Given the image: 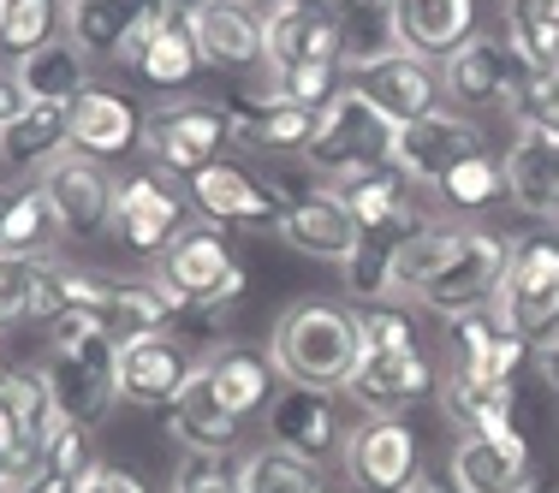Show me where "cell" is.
<instances>
[{
    "mask_svg": "<svg viewBox=\"0 0 559 493\" xmlns=\"http://www.w3.org/2000/svg\"><path fill=\"white\" fill-rule=\"evenodd\" d=\"M357 357V315L345 303L328 298H298L280 310V322L269 333V363L286 386H304V393H340L352 381Z\"/></svg>",
    "mask_w": 559,
    "mask_h": 493,
    "instance_id": "obj_1",
    "label": "cell"
},
{
    "mask_svg": "<svg viewBox=\"0 0 559 493\" xmlns=\"http://www.w3.org/2000/svg\"><path fill=\"white\" fill-rule=\"evenodd\" d=\"M155 279H162L191 315H226L250 286V274L238 268V256H233L221 226H185L162 256H155Z\"/></svg>",
    "mask_w": 559,
    "mask_h": 493,
    "instance_id": "obj_2",
    "label": "cell"
},
{
    "mask_svg": "<svg viewBox=\"0 0 559 493\" xmlns=\"http://www.w3.org/2000/svg\"><path fill=\"white\" fill-rule=\"evenodd\" d=\"M388 149H393V119L376 113L357 89H340L322 108V119H316V137L304 149V172L334 184V179H352L364 167H381Z\"/></svg>",
    "mask_w": 559,
    "mask_h": 493,
    "instance_id": "obj_3",
    "label": "cell"
},
{
    "mask_svg": "<svg viewBox=\"0 0 559 493\" xmlns=\"http://www.w3.org/2000/svg\"><path fill=\"white\" fill-rule=\"evenodd\" d=\"M495 310L506 315V327H518L530 345H542L548 333H559V232L512 238Z\"/></svg>",
    "mask_w": 559,
    "mask_h": 493,
    "instance_id": "obj_4",
    "label": "cell"
},
{
    "mask_svg": "<svg viewBox=\"0 0 559 493\" xmlns=\"http://www.w3.org/2000/svg\"><path fill=\"white\" fill-rule=\"evenodd\" d=\"M226 137H233L226 101H203V96L162 101V108L143 119V149H150L155 172H173V179H197L221 155Z\"/></svg>",
    "mask_w": 559,
    "mask_h": 493,
    "instance_id": "obj_5",
    "label": "cell"
},
{
    "mask_svg": "<svg viewBox=\"0 0 559 493\" xmlns=\"http://www.w3.org/2000/svg\"><path fill=\"white\" fill-rule=\"evenodd\" d=\"M274 232L286 238L298 256L328 262V268H345V262L357 256V244H364V226L352 220V208H345L334 196V184H322V179H304V184H292V191H280Z\"/></svg>",
    "mask_w": 559,
    "mask_h": 493,
    "instance_id": "obj_6",
    "label": "cell"
},
{
    "mask_svg": "<svg viewBox=\"0 0 559 493\" xmlns=\"http://www.w3.org/2000/svg\"><path fill=\"white\" fill-rule=\"evenodd\" d=\"M345 89H357V96H364L376 113H388L393 125H411V119L435 113L441 96H447L435 60L411 55V48H381V55L352 60L345 65Z\"/></svg>",
    "mask_w": 559,
    "mask_h": 493,
    "instance_id": "obj_7",
    "label": "cell"
},
{
    "mask_svg": "<svg viewBox=\"0 0 559 493\" xmlns=\"http://www.w3.org/2000/svg\"><path fill=\"white\" fill-rule=\"evenodd\" d=\"M506 256H512V238H495L483 232V226H459V238H452V256L441 262V274L429 279V291H423V310L435 315H464V310H483V303H495L500 291V274H506Z\"/></svg>",
    "mask_w": 559,
    "mask_h": 493,
    "instance_id": "obj_8",
    "label": "cell"
},
{
    "mask_svg": "<svg viewBox=\"0 0 559 493\" xmlns=\"http://www.w3.org/2000/svg\"><path fill=\"white\" fill-rule=\"evenodd\" d=\"M43 375L55 386L60 417L78 422V429H96V422L119 405V345L108 333H96V339L72 345V351H55Z\"/></svg>",
    "mask_w": 559,
    "mask_h": 493,
    "instance_id": "obj_9",
    "label": "cell"
},
{
    "mask_svg": "<svg viewBox=\"0 0 559 493\" xmlns=\"http://www.w3.org/2000/svg\"><path fill=\"white\" fill-rule=\"evenodd\" d=\"M108 232H114L119 250L155 262L173 238L185 232V196H179V184H167V172H131V179L114 191Z\"/></svg>",
    "mask_w": 559,
    "mask_h": 493,
    "instance_id": "obj_10",
    "label": "cell"
},
{
    "mask_svg": "<svg viewBox=\"0 0 559 493\" xmlns=\"http://www.w3.org/2000/svg\"><path fill=\"white\" fill-rule=\"evenodd\" d=\"M340 464H345V482L364 488V493H405L423 476L417 434H411V422H399V417L357 422V429L345 434V446H340Z\"/></svg>",
    "mask_w": 559,
    "mask_h": 493,
    "instance_id": "obj_11",
    "label": "cell"
},
{
    "mask_svg": "<svg viewBox=\"0 0 559 493\" xmlns=\"http://www.w3.org/2000/svg\"><path fill=\"white\" fill-rule=\"evenodd\" d=\"M262 36H269V55H262L269 77L292 65H345V19L310 0H274L262 12Z\"/></svg>",
    "mask_w": 559,
    "mask_h": 493,
    "instance_id": "obj_12",
    "label": "cell"
},
{
    "mask_svg": "<svg viewBox=\"0 0 559 493\" xmlns=\"http://www.w3.org/2000/svg\"><path fill=\"white\" fill-rule=\"evenodd\" d=\"M483 149H488V143H483V131H476L471 119L435 108V113L411 119V125H393L388 161L405 172L411 184H441L452 167L471 161V155H483Z\"/></svg>",
    "mask_w": 559,
    "mask_h": 493,
    "instance_id": "obj_13",
    "label": "cell"
},
{
    "mask_svg": "<svg viewBox=\"0 0 559 493\" xmlns=\"http://www.w3.org/2000/svg\"><path fill=\"white\" fill-rule=\"evenodd\" d=\"M226 119H233V137L245 143V149H257V155H298V161H304V149H310L316 119H322V113L298 108V101L280 96L274 84H262V89H233V96H226Z\"/></svg>",
    "mask_w": 559,
    "mask_h": 493,
    "instance_id": "obj_14",
    "label": "cell"
},
{
    "mask_svg": "<svg viewBox=\"0 0 559 493\" xmlns=\"http://www.w3.org/2000/svg\"><path fill=\"white\" fill-rule=\"evenodd\" d=\"M524 72L530 65L518 60V48L500 43V36H471L459 55L441 60V84H447L452 108H512Z\"/></svg>",
    "mask_w": 559,
    "mask_h": 493,
    "instance_id": "obj_15",
    "label": "cell"
},
{
    "mask_svg": "<svg viewBox=\"0 0 559 493\" xmlns=\"http://www.w3.org/2000/svg\"><path fill=\"white\" fill-rule=\"evenodd\" d=\"M197 36V55L215 72H257L269 55V36H262V12L250 0H191L185 7Z\"/></svg>",
    "mask_w": 559,
    "mask_h": 493,
    "instance_id": "obj_16",
    "label": "cell"
},
{
    "mask_svg": "<svg viewBox=\"0 0 559 493\" xmlns=\"http://www.w3.org/2000/svg\"><path fill=\"white\" fill-rule=\"evenodd\" d=\"M36 184H43V196L55 203L66 238H96V232H108V220H114V191H119V184H108L102 161H90V155H78V149H72V155H55Z\"/></svg>",
    "mask_w": 559,
    "mask_h": 493,
    "instance_id": "obj_17",
    "label": "cell"
},
{
    "mask_svg": "<svg viewBox=\"0 0 559 493\" xmlns=\"http://www.w3.org/2000/svg\"><path fill=\"white\" fill-rule=\"evenodd\" d=\"M536 357V345L524 339L518 327H506V315L495 303L483 310L452 315V369L476 381H518V369Z\"/></svg>",
    "mask_w": 559,
    "mask_h": 493,
    "instance_id": "obj_18",
    "label": "cell"
},
{
    "mask_svg": "<svg viewBox=\"0 0 559 493\" xmlns=\"http://www.w3.org/2000/svg\"><path fill=\"white\" fill-rule=\"evenodd\" d=\"M197 375L191 345L179 333H150V339L119 345V398L126 405H173L185 393V381Z\"/></svg>",
    "mask_w": 559,
    "mask_h": 493,
    "instance_id": "obj_19",
    "label": "cell"
},
{
    "mask_svg": "<svg viewBox=\"0 0 559 493\" xmlns=\"http://www.w3.org/2000/svg\"><path fill=\"white\" fill-rule=\"evenodd\" d=\"M131 65V77L150 89H185L197 72H203V55H197V36H191V19H185L179 7L162 12V19H150L138 36L126 43V55H119Z\"/></svg>",
    "mask_w": 559,
    "mask_h": 493,
    "instance_id": "obj_20",
    "label": "cell"
},
{
    "mask_svg": "<svg viewBox=\"0 0 559 493\" xmlns=\"http://www.w3.org/2000/svg\"><path fill=\"white\" fill-rule=\"evenodd\" d=\"M452 470V488L459 493H524L536 488L530 476H536V458H530L524 434H464L459 446H452L447 458Z\"/></svg>",
    "mask_w": 559,
    "mask_h": 493,
    "instance_id": "obj_21",
    "label": "cell"
},
{
    "mask_svg": "<svg viewBox=\"0 0 559 493\" xmlns=\"http://www.w3.org/2000/svg\"><path fill=\"white\" fill-rule=\"evenodd\" d=\"M345 393H352L369 417H399V410H411L417 398L435 393V369L423 351H376V357H357Z\"/></svg>",
    "mask_w": 559,
    "mask_h": 493,
    "instance_id": "obj_22",
    "label": "cell"
},
{
    "mask_svg": "<svg viewBox=\"0 0 559 493\" xmlns=\"http://www.w3.org/2000/svg\"><path fill=\"white\" fill-rule=\"evenodd\" d=\"M143 143V108L108 84H90L72 101V149L90 161H119Z\"/></svg>",
    "mask_w": 559,
    "mask_h": 493,
    "instance_id": "obj_23",
    "label": "cell"
},
{
    "mask_svg": "<svg viewBox=\"0 0 559 493\" xmlns=\"http://www.w3.org/2000/svg\"><path fill=\"white\" fill-rule=\"evenodd\" d=\"M388 24H393V48H411V55L441 65L476 36V0H399Z\"/></svg>",
    "mask_w": 559,
    "mask_h": 493,
    "instance_id": "obj_24",
    "label": "cell"
},
{
    "mask_svg": "<svg viewBox=\"0 0 559 493\" xmlns=\"http://www.w3.org/2000/svg\"><path fill=\"white\" fill-rule=\"evenodd\" d=\"M269 440H274V446H286V452H298V458H310V464L334 458V452L345 446L334 398H328V393H304V386L274 393V405H269Z\"/></svg>",
    "mask_w": 559,
    "mask_h": 493,
    "instance_id": "obj_25",
    "label": "cell"
},
{
    "mask_svg": "<svg viewBox=\"0 0 559 493\" xmlns=\"http://www.w3.org/2000/svg\"><path fill=\"white\" fill-rule=\"evenodd\" d=\"M191 203L203 208L215 226H269V220H280V191L257 184L245 167H233V161H209L203 172H197Z\"/></svg>",
    "mask_w": 559,
    "mask_h": 493,
    "instance_id": "obj_26",
    "label": "cell"
},
{
    "mask_svg": "<svg viewBox=\"0 0 559 493\" xmlns=\"http://www.w3.org/2000/svg\"><path fill=\"white\" fill-rule=\"evenodd\" d=\"M162 12H173V0H66V31L90 60H108Z\"/></svg>",
    "mask_w": 559,
    "mask_h": 493,
    "instance_id": "obj_27",
    "label": "cell"
},
{
    "mask_svg": "<svg viewBox=\"0 0 559 493\" xmlns=\"http://www.w3.org/2000/svg\"><path fill=\"white\" fill-rule=\"evenodd\" d=\"M167 440L179 452H233L238 446V417L215 398L203 363H197V375L185 381V393L167 405Z\"/></svg>",
    "mask_w": 559,
    "mask_h": 493,
    "instance_id": "obj_28",
    "label": "cell"
},
{
    "mask_svg": "<svg viewBox=\"0 0 559 493\" xmlns=\"http://www.w3.org/2000/svg\"><path fill=\"white\" fill-rule=\"evenodd\" d=\"M60 149H72V101H24L0 125V167H48Z\"/></svg>",
    "mask_w": 559,
    "mask_h": 493,
    "instance_id": "obj_29",
    "label": "cell"
},
{
    "mask_svg": "<svg viewBox=\"0 0 559 493\" xmlns=\"http://www.w3.org/2000/svg\"><path fill=\"white\" fill-rule=\"evenodd\" d=\"M334 196L352 208V220L364 232H399V226H417L411 220V179L393 161L364 167L352 179H334Z\"/></svg>",
    "mask_w": 559,
    "mask_h": 493,
    "instance_id": "obj_30",
    "label": "cell"
},
{
    "mask_svg": "<svg viewBox=\"0 0 559 493\" xmlns=\"http://www.w3.org/2000/svg\"><path fill=\"white\" fill-rule=\"evenodd\" d=\"M506 196L530 215L554 220L559 203V137L548 131H518L512 149H506Z\"/></svg>",
    "mask_w": 559,
    "mask_h": 493,
    "instance_id": "obj_31",
    "label": "cell"
},
{
    "mask_svg": "<svg viewBox=\"0 0 559 493\" xmlns=\"http://www.w3.org/2000/svg\"><path fill=\"white\" fill-rule=\"evenodd\" d=\"M179 315H185V303L173 298L162 279H119L108 315H102V333L114 345H131V339H150V333H173Z\"/></svg>",
    "mask_w": 559,
    "mask_h": 493,
    "instance_id": "obj_32",
    "label": "cell"
},
{
    "mask_svg": "<svg viewBox=\"0 0 559 493\" xmlns=\"http://www.w3.org/2000/svg\"><path fill=\"white\" fill-rule=\"evenodd\" d=\"M441 405H447V417H452V429L459 434H518V422H512V410H518V393H512V381H476V375H459L452 369L447 386H441Z\"/></svg>",
    "mask_w": 559,
    "mask_h": 493,
    "instance_id": "obj_33",
    "label": "cell"
},
{
    "mask_svg": "<svg viewBox=\"0 0 559 493\" xmlns=\"http://www.w3.org/2000/svg\"><path fill=\"white\" fill-rule=\"evenodd\" d=\"M203 375H209L215 398L233 410L238 422L257 417V410H269V398H274V393H269L274 363H262L257 351H245V345H221V351H209V357H203Z\"/></svg>",
    "mask_w": 559,
    "mask_h": 493,
    "instance_id": "obj_34",
    "label": "cell"
},
{
    "mask_svg": "<svg viewBox=\"0 0 559 493\" xmlns=\"http://www.w3.org/2000/svg\"><path fill=\"white\" fill-rule=\"evenodd\" d=\"M90 55L78 43H48L24 65H12V84L24 101H78L90 89Z\"/></svg>",
    "mask_w": 559,
    "mask_h": 493,
    "instance_id": "obj_35",
    "label": "cell"
},
{
    "mask_svg": "<svg viewBox=\"0 0 559 493\" xmlns=\"http://www.w3.org/2000/svg\"><path fill=\"white\" fill-rule=\"evenodd\" d=\"M0 405H7V417H12V429H19L24 446H48V434L66 422L43 369H12V381L0 386Z\"/></svg>",
    "mask_w": 559,
    "mask_h": 493,
    "instance_id": "obj_36",
    "label": "cell"
},
{
    "mask_svg": "<svg viewBox=\"0 0 559 493\" xmlns=\"http://www.w3.org/2000/svg\"><path fill=\"white\" fill-rule=\"evenodd\" d=\"M66 226L55 215V203L43 196V184H31V191H19L7 203V215H0V256H43L48 244H60Z\"/></svg>",
    "mask_w": 559,
    "mask_h": 493,
    "instance_id": "obj_37",
    "label": "cell"
},
{
    "mask_svg": "<svg viewBox=\"0 0 559 493\" xmlns=\"http://www.w3.org/2000/svg\"><path fill=\"white\" fill-rule=\"evenodd\" d=\"M506 43L518 48L530 72H559V0H512Z\"/></svg>",
    "mask_w": 559,
    "mask_h": 493,
    "instance_id": "obj_38",
    "label": "cell"
},
{
    "mask_svg": "<svg viewBox=\"0 0 559 493\" xmlns=\"http://www.w3.org/2000/svg\"><path fill=\"white\" fill-rule=\"evenodd\" d=\"M60 19H66V0H0V60L24 65L36 48L55 43Z\"/></svg>",
    "mask_w": 559,
    "mask_h": 493,
    "instance_id": "obj_39",
    "label": "cell"
},
{
    "mask_svg": "<svg viewBox=\"0 0 559 493\" xmlns=\"http://www.w3.org/2000/svg\"><path fill=\"white\" fill-rule=\"evenodd\" d=\"M238 493H322V464L286 446H262L238 464Z\"/></svg>",
    "mask_w": 559,
    "mask_h": 493,
    "instance_id": "obj_40",
    "label": "cell"
},
{
    "mask_svg": "<svg viewBox=\"0 0 559 493\" xmlns=\"http://www.w3.org/2000/svg\"><path fill=\"white\" fill-rule=\"evenodd\" d=\"M435 191H441L452 208H464V215H483V208H495L500 196H506V167L483 149V155H471V161L452 167Z\"/></svg>",
    "mask_w": 559,
    "mask_h": 493,
    "instance_id": "obj_41",
    "label": "cell"
},
{
    "mask_svg": "<svg viewBox=\"0 0 559 493\" xmlns=\"http://www.w3.org/2000/svg\"><path fill=\"white\" fill-rule=\"evenodd\" d=\"M411 226H399V232H364V244H357V256L345 262V291L352 298H364V303H381L388 298V274H393V250H399V238H405Z\"/></svg>",
    "mask_w": 559,
    "mask_h": 493,
    "instance_id": "obj_42",
    "label": "cell"
},
{
    "mask_svg": "<svg viewBox=\"0 0 559 493\" xmlns=\"http://www.w3.org/2000/svg\"><path fill=\"white\" fill-rule=\"evenodd\" d=\"M357 345H364V357L417 351V327H411V315L399 310L393 298H381V303H364V310H357Z\"/></svg>",
    "mask_w": 559,
    "mask_h": 493,
    "instance_id": "obj_43",
    "label": "cell"
},
{
    "mask_svg": "<svg viewBox=\"0 0 559 493\" xmlns=\"http://www.w3.org/2000/svg\"><path fill=\"white\" fill-rule=\"evenodd\" d=\"M512 119H518V131L559 137V72H524V84L512 96Z\"/></svg>",
    "mask_w": 559,
    "mask_h": 493,
    "instance_id": "obj_44",
    "label": "cell"
},
{
    "mask_svg": "<svg viewBox=\"0 0 559 493\" xmlns=\"http://www.w3.org/2000/svg\"><path fill=\"white\" fill-rule=\"evenodd\" d=\"M173 493H238V470L226 452H185L173 470Z\"/></svg>",
    "mask_w": 559,
    "mask_h": 493,
    "instance_id": "obj_45",
    "label": "cell"
},
{
    "mask_svg": "<svg viewBox=\"0 0 559 493\" xmlns=\"http://www.w3.org/2000/svg\"><path fill=\"white\" fill-rule=\"evenodd\" d=\"M36 268H43V256H0V327L31 322Z\"/></svg>",
    "mask_w": 559,
    "mask_h": 493,
    "instance_id": "obj_46",
    "label": "cell"
},
{
    "mask_svg": "<svg viewBox=\"0 0 559 493\" xmlns=\"http://www.w3.org/2000/svg\"><path fill=\"white\" fill-rule=\"evenodd\" d=\"M78 493H150V488H143L131 470H119V464H96V470L84 476V488H78Z\"/></svg>",
    "mask_w": 559,
    "mask_h": 493,
    "instance_id": "obj_47",
    "label": "cell"
},
{
    "mask_svg": "<svg viewBox=\"0 0 559 493\" xmlns=\"http://www.w3.org/2000/svg\"><path fill=\"white\" fill-rule=\"evenodd\" d=\"M536 369H542V381H548L554 398H559V333H548V339L536 345Z\"/></svg>",
    "mask_w": 559,
    "mask_h": 493,
    "instance_id": "obj_48",
    "label": "cell"
},
{
    "mask_svg": "<svg viewBox=\"0 0 559 493\" xmlns=\"http://www.w3.org/2000/svg\"><path fill=\"white\" fill-rule=\"evenodd\" d=\"M405 493H452L447 482H435V476H417V482H411Z\"/></svg>",
    "mask_w": 559,
    "mask_h": 493,
    "instance_id": "obj_49",
    "label": "cell"
},
{
    "mask_svg": "<svg viewBox=\"0 0 559 493\" xmlns=\"http://www.w3.org/2000/svg\"><path fill=\"white\" fill-rule=\"evenodd\" d=\"M310 7H322V12H340V19H345V7H352V0H310Z\"/></svg>",
    "mask_w": 559,
    "mask_h": 493,
    "instance_id": "obj_50",
    "label": "cell"
},
{
    "mask_svg": "<svg viewBox=\"0 0 559 493\" xmlns=\"http://www.w3.org/2000/svg\"><path fill=\"white\" fill-rule=\"evenodd\" d=\"M12 381V369H7V357H0V386H7Z\"/></svg>",
    "mask_w": 559,
    "mask_h": 493,
    "instance_id": "obj_51",
    "label": "cell"
},
{
    "mask_svg": "<svg viewBox=\"0 0 559 493\" xmlns=\"http://www.w3.org/2000/svg\"><path fill=\"white\" fill-rule=\"evenodd\" d=\"M7 203H12V196H0V215H7Z\"/></svg>",
    "mask_w": 559,
    "mask_h": 493,
    "instance_id": "obj_52",
    "label": "cell"
},
{
    "mask_svg": "<svg viewBox=\"0 0 559 493\" xmlns=\"http://www.w3.org/2000/svg\"><path fill=\"white\" fill-rule=\"evenodd\" d=\"M250 7H257V0H250ZM269 7H274V0H269Z\"/></svg>",
    "mask_w": 559,
    "mask_h": 493,
    "instance_id": "obj_53",
    "label": "cell"
},
{
    "mask_svg": "<svg viewBox=\"0 0 559 493\" xmlns=\"http://www.w3.org/2000/svg\"><path fill=\"white\" fill-rule=\"evenodd\" d=\"M524 493H536V488H524Z\"/></svg>",
    "mask_w": 559,
    "mask_h": 493,
    "instance_id": "obj_54",
    "label": "cell"
},
{
    "mask_svg": "<svg viewBox=\"0 0 559 493\" xmlns=\"http://www.w3.org/2000/svg\"><path fill=\"white\" fill-rule=\"evenodd\" d=\"M322 493H328V488H322Z\"/></svg>",
    "mask_w": 559,
    "mask_h": 493,
    "instance_id": "obj_55",
    "label": "cell"
}]
</instances>
